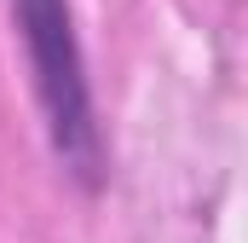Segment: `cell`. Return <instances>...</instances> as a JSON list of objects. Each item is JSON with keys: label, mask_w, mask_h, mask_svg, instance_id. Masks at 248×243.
I'll list each match as a JSON object with an SVG mask.
<instances>
[{"label": "cell", "mask_w": 248, "mask_h": 243, "mask_svg": "<svg viewBox=\"0 0 248 243\" xmlns=\"http://www.w3.org/2000/svg\"><path fill=\"white\" fill-rule=\"evenodd\" d=\"M12 12H17V35L29 52V75H35V99L52 133V151L75 180L98 185L104 139L93 122V87H87V58H81L69 0H12Z\"/></svg>", "instance_id": "cell-1"}]
</instances>
